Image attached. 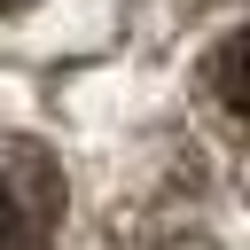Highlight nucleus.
I'll return each mask as SVG.
<instances>
[{
	"label": "nucleus",
	"mask_w": 250,
	"mask_h": 250,
	"mask_svg": "<svg viewBox=\"0 0 250 250\" xmlns=\"http://www.w3.org/2000/svg\"><path fill=\"white\" fill-rule=\"evenodd\" d=\"M55 242V180L39 156L0 148V250H47Z\"/></svg>",
	"instance_id": "1"
},
{
	"label": "nucleus",
	"mask_w": 250,
	"mask_h": 250,
	"mask_svg": "<svg viewBox=\"0 0 250 250\" xmlns=\"http://www.w3.org/2000/svg\"><path fill=\"white\" fill-rule=\"evenodd\" d=\"M211 94H219L227 117H242V31H227L211 47Z\"/></svg>",
	"instance_id": "2"
},
{
	"label": "nucleus",
	"mask_w": 250,
	"mask_h": 250,
	"mask_svg": "<svg viewBox=\"0 0 250 250\" xmlns=\"http://www.w3.org/2000/svg\"><path fill=\"white\" fill-rule=\"evenodd\" d=\"M0 8H23V0H0Z\"/></svg>",
	"instance_id": "3"
}]
</instances>
